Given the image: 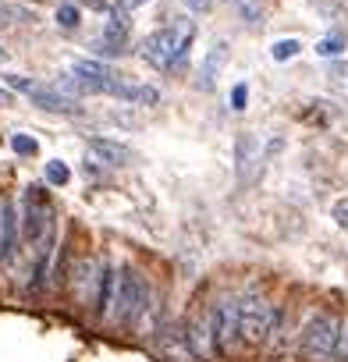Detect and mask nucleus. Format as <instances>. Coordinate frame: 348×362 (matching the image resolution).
Listing matches in <instances>:
<instances>
[{
	"label": "nucleus",
	"mask_w": 348,
	"mask_h": 362,
	"mask_svg": "<svg viewBox=\"0 0 348 362\" xmlns=\"http://www.w3.org/2000/svg\"><path fill=\"white\" fill-rule=\"evenodd\" d=\"M334 362H348V316L337 323V344H334Z\"/></svg>",
	"instance_id": "20"
},
{
	"label": "nucleus",
	"mask_w": 348,
	"mask_h": 362,
	"mask_svg": "<svg viewBox=\"0 0 348 362\" xmlns=\"http://www.w3.org/2000/svg\"><path fill=\"white\" fill-rule=\"evenodd\" d=\"M192 40H196V25H192L189 18H178L174 25H163V29L149 33V36L142 40V50H139V54H142L146 64H153V68H160V71L182 68L185 57H189Z\"/></svg>",
	"instance_id": "1"
},
{
	"label": "nucleus",
	"mask_w": 348,
	"mask_h": 362,
	"mask_svg": "<svg viewBox=\"0 0 348 362\" xmlns=\"http://www.w3.org/2000/svg\"><path fill=\"white\" fill-rule=\"evenodd\" d=\"M274 313H277V305L267 302L263 295H245V298H238V334H242V341H245V344H263L267 334H270Z\"/></svg>",
	"instance_id": "6"
},
{
	"label": "nucleus",
	"mask_w": 348,
	"mask_h": 362,
	"mask_svg": "<svg viewBox=\"0 0 348 362\" xmlns=\"http://www.w3.org/2000/svg\"><path fill=\"white\" fill-rule=\"evenodd\" d=\"M316 54H320V57H337V54H344V33L323 36V40L316 43Z\"/></svg>",
	"instance_id": "15"
},
{
	"label": "nucleus",
	"mask_w": 348,
	"mask_h": 362,
	"mask_svg": "<svg viewBox=\"0 0 348 362\" xmlns=\"http://www.w3.org/2000/svg\"><path fill=\"white\" fill-rule=\"evenodd\" d=\"M185 341H189V351H192V355H210V351H214L210 320H207V316H192V320H189V330H185ZM214 355H217V351H214Z\"/></svg>",
	"instance_id": "14"
},
{
	"label": "nucleus",
	"mask_w": 348,
	"mask_h": 362,
	"mask_svg": "<svg viewBox=\"0 0 348 362\" xmlns=\"http://www.w3.org/2000/svg\"><path fill=\"white\" fill-rule=\"evenodd\" d=\"M110 263L100 256H79L68 270V291L75 295V302L82 309H100V295H103V281H107Z\"/></svg>",
	"instance_id": "3"
},
{
	"label": "nucleus",
	"mask_w": 348,
	"mask_h": 362,
	"mask_svg": "<svg viewBox=\"0 0 348 362\" xmlns=\"http://www.w3.org/2000/svg\"><path fill=\"white\" fill-rule=\"evenodd\" d=\"M47 181H50V185H68V181H71V167L64 160H50L47 163Z\"/></svg>",
	"instance_id": "17"
},
{
	"label": "nucleus",
	"mask_w": 348,
	"mask_h": 362,
	"mask_svg": "<svg viewBox=\"0 0 348 362\" xmlns=\"http://www.w3.org/2000/svg\"><path fill=\"white\" fill-rule=\"evenodd\" d=\"M4 61H8V50H4V47H0V64H4Z\"/></svg>",
	"instance_id": "29"
},
{
	"label": "nucleus",
	"mask_w": 348,
	"mask_h": 362,
	"mask_svg": "<svg viewBox=\"0 0 348 362\" xmlns=\"http://www.w3.org/2000/svg\"><path fill=\"white\" fill-rule=\"evenodd\" d=\"M260 163V139L253 132H242L235 139V170L238 177H249V170Z\"/></svg>",
	"instance_id": "12"
},
{
	"label": "nucleus",
	"mask_w": 348,
	"mask_h": 362,
	"mask_svg": "<svg viewBox=\"0 0 348 362\" xmlns=\"http://www.w3.org/2000/svg\"><path fill=\"white\" fill-rule=\"evenodd\" d=\"M224 64H228V43L224 40H217L207 54H203V64H199V89L203 93H214L217 89V78H221V71H224Z\"/></svg>",
	"instance_id": "10"
},
{
	"label": "nucleus",
	"mask_w": 348,
	"mask_h": 362,
	"mask_svg": "<svg viewBox=\"0 0 348 362\" xmlns=\"http://www.w3.org/2000/svg\"><path fill=\"white\" fill-rule=\"evenodd\" d=\"M4 107H11V93H8V89H0V110H4Z\"/></svg>",
	"instance_id": "27"
},
{
	"label": "nucleus",
	"mask_w": 348,
	"mask_h": 362,
	"mask_svg": "<svg viewBox=\"0 0 348 362\" xmlns=\"http://www.w3.org/2000/svg\"><path fill=\"white\" fill-rule=\"evenodd\" d=\"M298 50H302V43H298V40H277V43L270 47V57H274L277 64H284V61L298 57Z\"/></svg>",
	"instance_id": "16"
},
{
	"label": "nucleus",
	"mask_w": 348,
	"mask_h": 362,
	"mask_svg": "<svg viewBox=\"0 0 348 362\" xmlns=\"http://www.w3.org/2000/svg\"><path fill=\"white\" fill-rule=\"evenodd\" d=\"M182 4H185L189 11H199V15H203V11H210V8H214V0H182Z\"/></svg>",
	"instance_id": "25"
},
{
	"label": "nucleus",
	"mask_w": 348,
	"mask_h": 362,
	"mask_svg": "<svg viewBox=\"0 0 348 362\" xmlns=\"http://www.w3.org/2000/svg\"><path fill=\"white\" fill-rule=\"evenodd\" d=\"M142 4H149V0H117L121 11H135V8H142Z\"/></svg>",
	"instance_id": "26"
},
{
	"label": "nucleus",
	"mask_w": 348,
	"mask_h": 362,
	"mask_svg": "<svg viewBox=\"0 0 348 362\" xmlns=\"http://www.w3.org/2000/svg\"><path fill=\"white\" fill-rule=\"evenodd\" d=\"M245 103H249V86H245V82H238V86L231 89V110H235V114H242V110H245Z\"/></svg>",
	"instance_id": "21"
},
{
	"label": "nucleus",
	"mask_w": 348,
	"mask_h": 362,
	"mask_svg": "<svg viewBox=\"0 0 348 362\" xmlns=\"http://www.w3.org/2000/svg\"><path fill=\"white\" fill-rule=\"evenodd\" d=\"M4 206H8V199H4V196H0V221H4Z\"/></svg>",
	"instance_id": "28"
},
{
	"label": "nucleus",
	"mask_w": 348,
	"mask_h": 362,
	"mask_svg": "<svg viewBox=\"0 0 348 362\" xmlns=\"http://www.w3.org/2000/svg\"><path fill=\"white\" fill-rule=\"evenodd\" d=\"M149 284L142 281V274L135 267H121L117 270V284H114V298H110V309L103 316V323H121V327H132L139 309H142V298H146Z\"/></svg>",
	"instance_id": "2"
},
{
	"label": "nucleus",
	"mask_w": 348,
	"mask_h": 362,
	"mask_svg": "<svg viewBox=\"0 0 348 362\" xmlns=\"http://www.w3.org/2000/svg\"><path fill=\"white\" fill-rule=\"evenodd\" d=\"M18 245H22V224H18V210L8 199L4 206V221H0V270H11L18 259Z\"/></svg>",
	"instance_id": "8"
},
{
	"label": "nucleus",
	"mask_w": 348,
	"mask_h": 362,
	"mask_svg": "<svg viewBox=\"0 0 348 362\" xmlns=\"http://www.w3.org/2000/svg\"><path fill=\"white\" fill-rule=\"evenodd\" d=\"M79 22H82V11H79L75 4H61V8H57V25H61V29L71 33V29H79Z\"/></svg>",
	"instance_id": "18"
},
{
	"label": "nucleus",
	"mask_w": 348,
	"mask_h": 362,
	"mask_svg": "<svg viewBox=\"0 0 348 362\" xmlns=\"http://www.w3.org/2000/svg\"><path fill=\"white\" fill-rule=\"evenodd\" d=\"M160 100V93L153 89V86H139V103H146V107H153Z\"/></svg>",
	"instance_id": "24"
},
{
	"label": "nucleus",
	"mask_w": 348,
	"mask_h": 362,
	"mask_svg": "<svg viewBox=\"0 0 348 362\" xmlns=\"http://www.w3.org/2000/svg\"><path fill=\"white\" fill-rule=\"evenodd\" d=\"M54 217H57V210H54L47 189L29 185V189H25V203H22V217H18V224H22V242H29V249H33V245L54 228Z\"/></svg>",
	"instance_id": "4"
},
{
	"label": "nucleus",
	"mask_w": 348,
	"mask_h": 362,
	"mask_svg": "<svg viewBox=\"0 0 348 362\" xmlns=\"http://www.w3.org/2000/svg\"><path fill=\"white\" fill-rule=\"evenodd\" d=\"M337 316L334 313H316L306 330H302V362H334V344H337Z\"/></svg>",
	"instance_id": "5"
},
{
	"label": "nucleus",
	"mask_w": 348,
	"mask_h": 362,
	"mask_svg": "<svg viewBox=\"0 0 348 362\" xmlns=\"http://www.w3.org/2000/svg\"><path fill=\"white\" fill-rule=\"evenodd\" d=\"M29 103L40 107V110H50V114H79L82 110L75 96H68L61 89H40V86L29 93Z\"/></svg>",
	"instance_id": "11"
},
{
	"label": "nucleus",
	"mask_w": 348,
	"mask_h": 362,
	"mask_svg": "<svg viewBox=\"0 0 348 362\" xmlns=\"http://www.w3.org/2000/svg\"><path fill=\"white\" fill-rule=\"evenodd\" d=\"M210 337H214V351L217 355H228L238 341H242V334H238V298L235 295H224V298H217L214 305H210Z\"/></svg>",
	"instance_id": "7"
},
{
	"label": "nucleus",
	"mask_w": 348,
	"mask_h": 362,
	"mask_svg": "<svg viewBox=\"0 0 348 362\" xmlns=\"http://www.w3.org/2000/svg\"><path fill=\"white\" fill-rule=\"evenodd\" d=\"M334 221H337V228L348 231V199H337L334 203Z\"/></svg>",
	"instance_id": "23"
},
{
	"label": "nucleus",
	"mask_w": 348,
	"mask_h": 362,
	"mask_svg": "<svg viewBox=\"0 0 348 362\" xmlns=\"http://www.w3.org/2000/svg\"><path fill=\"white\" fill-rule=\"evenodd\" d=\"M128 29H132V22H128V11H121V8L114 4V11H110V18H107V25H103L100 54H103V57H114V54H121V47H124V40H128Z\"/></svg>",
	"instance_id": "9"
},
{
	"label": "nucleus",
	"mask_w": 348,
	"mask_h": 362,
	"mask_svg": "<svg viewBox=\"0 0 348 362\" xmlns=\"http://www.w3.org/2000/svg\"><path fill=\"white\" fill-rule=\"evenodd\" d=\"M89 153L100 163H110V167H121V163L132 160V149L124 142H114V139H89Z\"/></svg>",
	"instance_id": "13"
},
{
	"label": "nucleus",
	"mask_w": 348,
	"mask_h": 362,
	"mask_svg": "<svg viewBox=\"0 0 348 362\" xmlns=\"http://www.w3.org/2000/svg\"><path fill=\"white\" fill-rule=\"evenodd\" d=\"M11 149H15L18 156H36V153H40V142H36L33 135L18 132V135H11Z\"/></svg>",
	"instance_id": "19"
},
{
	"label": "nucleus",
	"mask_w": 348,
	"mask_h": 362,
	"mask_svg": "<svg viewBox=\"0 0 348 362\" xmlns=\"http://www.w3.org/2000/svg\"><path fill=\"white\" fill-rule=\"evenodd\" d=\"M4 82H8L15 93H25V96L36 89V82H33V78H25V75H4Z\"/></svg>",
	"instance_id": "22"
}]
</instances>
